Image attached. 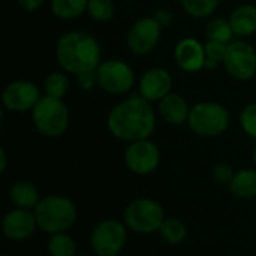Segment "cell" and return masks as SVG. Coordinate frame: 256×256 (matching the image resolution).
Instances as JSON below:
<instances>
[{"label":"cell","mask_w":256,"mask_h":256,"mask_svg":"<svg viewBox=\"0 0 256 256\" xmlns=\"http://www.w3.org/2000/svg\"><path fill=\"white\" fill-rule=\"evenodd\" d=\"M162 26L158 20L152 16H144L136 20L128 32L126 44L132 54L147 56L156 50L162 36Z\"/></svg>","instance_id":"obj_10"},{"label":"cell","mask_w":256,"mask_h":256,"mask_svg":"<svg viewBox=\"0 0 256 256\" xmlns=\"http://www.w3.org/2000/svg\"><path fill=\"white\" fill-rule=\"evenodd\" d=\"M232 27L230 24V20L225 18H213L206 26V38L207 40L222 42V44H231L232 42Z\"/></svg>","instance_id":"obj_23"},{"label":"cell","mask_w":256,"mask_h":256,"mask_svg":"<svg viewBox=\"0 0 256 256\" xmlns=\"http://www.w3.org/2000/svg\"><path fill=\"white\" fill-rule=\"evenodd\" d=\"M159 236L168 244H180L188 237V228L180 219L166 218L159 228Z\"/></svg>","instance_id":"obj_21"},{"label":"cell","mask_w":256,"mask_h":256,"mask_svg":"<svg viewBox=\"0 0 256 256\" xmlns=\"http://www.w3.org/2000/svg\"><path fill=\"white\" fill-rule=\"evenodd\" d=\"M98 86L110 94H126L135 86V72L123 60H105L96 69Z\"/></svg>","instance_id":"obj_8"},{"label":"cell","mask_w":256,"mask_h":256,"mask_svg":"<svg viewBox=\"0 0 256 256\" xmlns=\"http://www.w3.org/2000/svg\"><path fill=\"white\" fill-rule=\"evenodd\" d=\"M2 256H8V255H2Z\"/></svg>","instance_id":"obj_37"},{"label":"cell","mask_w":256,"mask_h":256,"mask_svg":"<svg viewBox=\"0 0 256 256\" xmlns=\"http://www.w3.org/2000/svg\"><path fill=\"white\" fill-rule=\"evenodd\" d=\"M230 24L236 36L248 38L256 33V6L242 4L230 15Z\"/></svg>","instance_id":"obj_18"},{"label":"cell","mask_w":256,"mask_h":256,"mask_svg":"<svg viewBox=\"0 0 256 256\" xmlns=\"http://www.w3.org/2000/svg\"><path fill=\"white\" fill-rule=\"evenodd\" d=\"M114 2L112 0H88L87 14L92 20L98 22H106L114 16Z\"/></svg>","instance_id":"obj_26"},{"label":"cell","mask_w":256,"mask_h":256,"mask_svg":"<svg viewBox=\"0 0 256 256\" xmlns=\"http://www.w3.org/2000/svg\"><path fill=\"white\" fill-rule=\"evenodd\" d=\"M56 60L64 72L76 76L99 68L102 63V48L93 34L82 30H72L58 38Z\"/></svg>","instance_id":"obj_2"},{"label":"cell","mask_w":256,"mask_h":256,"mask_svg":"<svg viewBox=\"0 0 256 256\" xmlns=\"http://www.w3.org/2000/svg\"><path fill=\"white\" fill-rule=\"evenodd\" d=\"M128 242V226L117 219L99 222L90 234V246L96 256L120 255Z\"/></svg>","instance_id":"obj_7"},{"label":"cell","mask_w":256,"mask_h":256,"mask_svg":"<svg viewBox=\"0 0 256 256\" xmlns=\"http://www.w3.org/2000/svg\"><path fill=\"white\" fill-rule=\"evenodd\" d=\"M206 58V48L195 38H183L174 48V60L184 72L194 74L204 69Z\"/></svg>","instance_id":"obj_15"},{"label":"cell","mask_w":256,"mask_h":256,"mask_svg":"<svg viewBox=\"0 0 256 256\" xmlns=\"http://www.w3.org/2000/svg\"><path fill=\"white\" fill-rule=\"evenodd\" d=\"M114 256H122V255H114Z\"/></svg>","instance_id":"obj_36"},{"label":"cell","mask_w":256,"mask_h":256,"mask_svg":"<svg viewBox=\"0 0 256 256\" xmlns=\"http://www.w3.org/2000/svg\"><path fill=\"white\" fill-rule=\"evenodd\" d=\"M75 256H88V255H78V254H76V255Z\"/></svg>","instance_id":"obj_35"},{"label":"cell","mask_w":256,"mask_h":256,"mask_svg":"<svg viewBox=\"0 0 256 256\" xmlns=\"http://www.w3.org/2000/svg\"><path fill=\"white\" fill-rule=\"evenodd\" d=\"M153 16L158 20V22H159L162 27L170 26V24H171V21H172V14H171L168 9H158V10L154 12V15H153Z\"/></svg>","instance_id":"obj_31"},{"label":"cell","mask_w":256,"mask_h":256,"mask_svg":"<svg viewBox=\"0 0 256 256\" xmlns=\"http://www.w3.org/2000/svg\"><path fill=\"white\" fill-rule=\"evenodd\" d=\"M106 126L114 138L128 144L148 140L156 129V112L152 104L136 93L111 108Z\"/></svg>","instance_id":"obj_1"},{"label":"cell","mask_w":256,"mask_h":256,"mask_svg":"<svg viewBox=\"0 0 256 256\" xmlns=\"http://www.w3.org/2000/svg\"><path fill=\"white\" fill-rule=\"evenodd\" d=\"M36 130L48 138L62 136L70 123V112L63 99L44 94L30 111Z\"/></svg>","instance_id":"obj_4"},{"label":"cell","mask_w":256,"mask_h":256,"mask_svg":"<svg viewBox=\"0 0 256 256\" xmlns=\"http://www.w3.org/2000/svg\"><path fill=\"white\" fill-rule=\"evenodd\" d=\"M171 88L172 76L165 68H152L146 70L138 81V94L150 104L160 102L171 93Z\"/></svg>","instance_id":"obj_13"},{"label":"cell","mask_w":256,"mask_h":256,"mask_svg":"<svg viewBox=\"0 0 256 256\" xmlns=\"http://www.w3.org/2000/svg\"><path fill=\"white\" fill-rule=\"evenodd\" d=\"M158 104H159V108H158L159 116L162 117L165 123L172 124V126H180V124L188 123L192 106H189L188 100L182 94L171 92Z\"/></svg>","instance_id":"obj_16"},{"label":"cell","mask_w":256,"mask_h":256,"mask_svg":"<svg viewBox=\"0 0 256 256\" xmlns=\"http://www.w3.org/2000/svg\"><path fill=\"white\" fill-rule=\"evenodd\" d=\"M44 3H45V0H18V4L27 12H34V10L40 9Z\"/></svg>","instance_id":"obj_32"},{"label":"cell","mask_w":256,"mask_h":256,"mask_svg":"<svg viewBox=\"0 0 256 256\" xmlns=\"http://www.w3.org/2000/svg\"><path fill=\"white\" fill-rule=\"evenodd\" d=\"M184 12L194 18H208L219 6V0H180Z\"/></svg>","instance_id":"obj_25"},{"label":"cell","mask_w":256,"mask_h":256,"mask_svg":"<svg viewBox=\"0 0 256 256\" xmlns=\"http://www.w3.org/2000/svg\"><path fill=\"white\" fill-rule=\"evenodd\" d=\"M234 174H236L234 168L230 164H226V162H220V164L214 165L213 166V171H212L213 178L219 184H230L231 180H232V177H234Z\"/></svg>","instance_id":"obj_29"},{"label":"cell","mask_w":256,"mask_h":256,"mask_svg":"<svg viewBox=\"0 0 256 256\" xmlns=\"http://www.w3.org/2000/svg\"><path fill=\"white\" fill-rule=\"evenodd\" d=\"M226 72L238 81H250L256 78V48L244 40H232L224 58Z\"/></svg>","instance_id":"obj_9"},{"label":"cell","mask_w":256,"mask_h":256,"mask_svg":"<svg viewBox=\"0 0 256 256\" xmlns=\"http://www.w3.org/2000/svg\"><path fill=\"white\" fill-rule=\"evenodd\" d=\"M38 228L50 236L68 232L76 222V206L63 195H48L40 198L33 210Z\"/></svg>","instance_id":"obj_3"},{"label":"cell","mask_w":256,"mask_h":256,"mask_svg":"<svg viewBox=\"0 0 256 256\" xmlns=\"http://www.w3.org/2000/svg\"><path fill=\"white\" fill-rule=\"evenodd\" d=\"M6 164H8L6 152H4V148H0V172H2V174L6 171Z\"/></svg>","instance_id":"obj_33"},{"label":"cell","mask_w":256,"mask_h":256,"mask_svg":"<svg viewBox=\"0 0 256 256\" xmlns=\"http://www.w3.org/2000/svg\"><path fill=\"white\" fill-rule=\"evenodd\" d=\"M124 165L136 176H148L160 165V150L150 138L129 142L124 150Z\"/></svg>","instance_id":"obj_11"},{"label":"cell","mask_w":256,"mask_h":256,"mask_svg":"<svg viewBox=\"0 0 256 256\" xmlns=\"http://www.w3.org/2000/svg\"><path fill=\"white\" fill-rule=\"evenodd\" d=\"M9 201L15 206V208L22 210H34L40 201L38 188L28 180L15 182L8 192Z\"/></svg>","instance_id":"obj_17"},{"label":"cell","mask_w":256,"mask_h":256,"mask_svg":"<svg viewBox=\"0 0 256 256\" xmlns=\"http://www.w3.org/2000/svg\"><path fill=\"white\" fill-rule=\"evenodd\" d=\"M42 98L39 87L28 80H16L9 82L2 93L3 108L10 112L32 111Z\"/></svg>","instance_id":"obj_12"},{"label":"cell","mask_w":256,"mask_h":256,"mask_svg":"<svg viewBox=\"0 0 256 256\" xmlns=\"http://www.w3.org/2000/svg\"><path fill=\"white\" fill-rule=\"evenodd\" d=\"M240 126L243 132L256 140V102L248 104L240 112Z\"/></svg>","instance_id":"obj_27"},{"label":"cell","mask_w":256,"mask_h":256,"mask_svg":"<svg viewBox=\"0 0 256 256\" xmlns=\"http://www.w3.org/2000/svg\"><path fill=\"white\" fill-rule=\"evenodd\" d=\"M46 249L50 256H75L76 255V243L68 232L52 234L48 238Z\"/></svg>","instance_id":"obj_22"},{"label":"cell","mask_w":256,"mask_h":256,"mask_svg":"<svg viewBox=\"0 0 256 256\" xmlns=\"http://www.w3.org/2000/svg\"><path fill=\"white\" fill-rule=\"evenodd\" d=\"M76 82H78V87L84 92L93 90L98 86L96 70H88V72H82V74L76 75Z\"/></svg>","instance_id":"obj_30"},{"label":"cell","mask_w":256,"mask_h":256,"mask_svg":"<svg viewBox=\"0 0 256 256\" xmlns=\"http://www.w3.org/2000/svg\"><path fill=\"white\" fill-rule=\"evenodd\" d=\"M206 48V57L210 60H214L218 63H224L226 50H228V44H222V42H214V40H207L204 44Z\"/></svg>","instance_id":"obj_28"},{"label":"cell","mask_w":256,"mask_h":256,"mask_svg":"<svg viewBox=\"0 0 256 256\" xmlns=\"http://www.w3.org/2000/svg\"><path fill=\"white\" fill-rule=\"evenodd\" d=\"M252 158H254V164H255V166H256V146H255V148H254V153H252Z\"/></svg>","instance_id":"obj_34"},{"label":"cell","mask_w":256,"mask_h":256,"mask_svg":"<svg viewBox=\"0 0 256 256\" xmlns=\"http://www.w3.org/2000/svg\"><path fill=\"white\" fill-rule=\"evenodd\" d=\"M165 219L164 207L152 198L134 200L128 204L123 213V222L128 230L142 236L159 232Z\"/></svg>","instance_id":"obj_6"},{"label":"cell","mask_w":256,"mask_h":256,"mask_svg":"<svg viewBox=\"0 0 256 256\" xmlns=\"http://www.w3.org/2000/svg\"><path fill=\"white\" fill-rule=\"evenodd\" d=\"M188 126L198 136H219L230 126V112L219 102H198L190 108Z\"/></svg>","instance_id":"obj_5"},{"label":"cell","mask_w":256,"mask_h":256,"mask_svg":"<svg viewBox=\"0 0 256 256\" xmlns=\"http://www.w3.org/2000/svg\"><path fill=\"white\" fill-rule=\"evenodd\" d=\"M255 81H256V78H255Z\"/></svg>","instance_id":"obj_38"},{"label":"cell","mask_w":256,"mask_h":256,"mask_svg":"<svg viewBox=\"0 0 256 256\" xmlns=\"http://www.w3.org/2000/svg\"><path fill=\"white\" fill-rule=\"evenodd\" d=\"M69 88V80L64 72H51L46 75L44 82V93L51 98L63 99Z\"/></svg>","instance_id":"obj_24"},{"label":"cell","mask_w":256,"mask_h":256,"mask_svg":"<svg viewBox=\"0 0 256 256\" xmlns=\"http://www.w3.org/2000/svg\"><path fill=\"white\" fill-rule=\"evenodd\" d=\"M88 0H51V12L60 20H75L87 12Z\"/></svg>","instance_id":"obj_20"},{"label":"cell","mask_w":256,"mask_h":256,"mask_svg":"<svg viewBox=\"0 0 256 256\" xmlns=\"http://www.w3.org/2000/svg\"><path fill=\"white\" fill-rule=\"evenodd\" d=\"M38 230L33 210L15 208L8 212L2 220V232L8 240L24 242L30 238Z\"/></svg>","instance_id":"obj_14"},{"label":"cell","mask_w":256,"mask_h":256,"mask_svg":"<svg viewBox=\"0 0 256 256\" xmlns=\"http://www.w3.org/2000/svg\"><path fill=\"white\" fill-rule=\"evenodd\" d=\"M230 192L240 200H250L256 196V170L243 168L236 171L231 183L228 184Z\"/></svg>","instance_id":"obj_19"}]
</instances>
